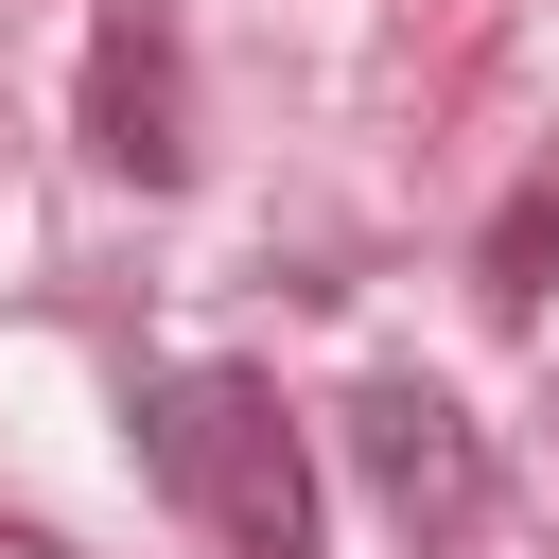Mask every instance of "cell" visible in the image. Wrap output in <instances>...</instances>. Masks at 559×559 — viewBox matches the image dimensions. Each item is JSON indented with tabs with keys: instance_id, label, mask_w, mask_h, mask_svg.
<instances>
[{
	"instance_id": "obj_2",
	"label": "cell",
	"mask_w": 559,
	"mask_h": 559,
	"mask_svg": "<svg viewBox=\"0 0 559 559\" xmlns=\"http://www.w3.org/2000/svg\"><path fill=\"white\" fill-rule=\"evenodd\" d=\"M349 472L384 489V524H402V542L489 524V419H472L437 367H367V384H349Z\"/></svg>"
},
{
	"instance_id": "obj_4",
	"label": "cell",
	"mask_w": 559,
	"mask_h": 559,
	"mask_svg": "<svg viewBox=\"0 0 559 559\" xmlns=\"http://www.w3.org/2000/svg\"><path fill=\"white\" fill-rule=\"evenodd\" d=\"M472 280H489V297H507V314H524V297H542V280H559V175H524V192H507V210H489V245H472Z\"/></svg>"
},
{
	"instance_id": "obj_1",
	"label": "cell",
	"mask_w": 559,
	"mask_h": 559,
	"mask_svg": "<svg viewBox=\"0 0 559 559\" xmlns=\"http://www.w3.org/2000/svg\"><path fill=\"white\" fill-rule=\"evenodd\" d=\"M140 472L227 542V559H314V454L262 367H157L140 384Z\"/></svg>"
},
{
	"instance_id": "obj_3",
	"label": "cell",
	"mask_w": 559,
	"mask_h": 559,
	"mask_svg": "<svg viewBox=\"0 0 559 559\" xmlns=\"http://www.w3.org/2000/svg\"><path fill=\"white\" fill-rule=\"evenodd\" d=\"M70 122H87V157H105L122 192H175V175H192V35H175V0H105V17H87Z\"/></svg>"
}]
</instances>
